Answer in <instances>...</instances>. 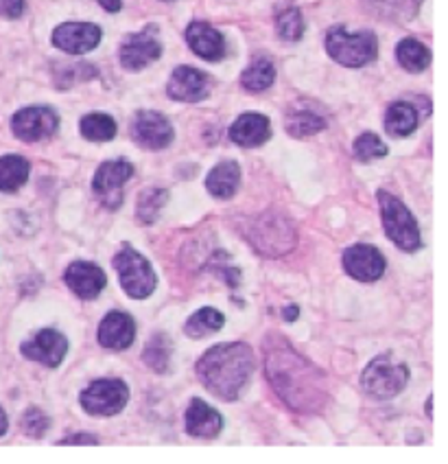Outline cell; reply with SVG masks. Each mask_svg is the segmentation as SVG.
Returning <instances> with one entry per match:
<instances>
[{"label": "cell", "mask_w": 448, "mask_h": 464, "mask_svg": "<svg viewBox=\"0 0 448 464\" xmlns=\"http://www.w3.org/2000/svg\"><path fill=\"white\" fill-rule=\"evenodd\" d=\"M31 165L29 160H24L23 156H3L0 158V191L3 193H14L20 187H24L29 180Z\"/></svg>", "instance_id": "cb8c5ba5"}, {"label": "cell", "mask_w": 448, "mask_h": 464, "mask_svg": "<svg viewBox=\"0 0 448 464\" xmlns=\"http://www.w3.org/2000/svg\"><path fill=\"white\" fill-rule=\"evenodd\" d=\"M326 51L333 57L337 64L348 68H361L377 60L378 55V40L372 31H358L350 34L344 26H333L326 34Z\"/></svg>", "instance_id": "3957f363"}, {"label": "cell", "mask_w": 448, "mask_h": 464, "mask_svg": "<svg viewBox=\"0 0 448 464\" xmlns=\"http://www.w3.org/2000/svg\"><path fill=\"white\" fill-rule=\"evenodd\" d=\"M210 79L193 66H177L168 79V97L184 103H197L208 97Z\"/></svg>", "instance_id": "9a60e30c"}, {"label": "cell", "mask_w": 448, "mask_h": 464, "mask_svg": "<svg viewBox=\"0 0 448 464\" xmlns=\"http://www.w3.org/2000/svg\"><path fill=\"white\" fill-rule=\"evenodd\" d=\"M114 267L120 276L125 294L134 300H145L154 294L156 289V272L151 263L134 247L125 246L119 255L114 256Z\"/></svg>", "instance_id": "5b68a950"}, {"label": "cell", "mask_w": 448, "mask_h": 464, "mask_svg": "<svg viewBox=\"0 0 448 464\" xmlns=\"http://www.w3.org/2000/svg\"><path fill=\"white\" fill-rule=\"evenodd\" d=\"M225 324V318L221 311H217L214 307H204L199 311H195L191 318L186 320V324H184V331H186V335L195 337V340H199V337L204 335H213L221 331V326Z\"/></svg>", "instance_id": "4316f807"}, {"label": "cell", "mask_w": 448, "mask_h": 464, "mask_svg": "<svg viewBox=\"0 0 448 464\" xmlns=\"http://www.w3.org/2000/svg\"><path fill=\"white\" fill-rule=\"evenodd\" d=\"M51 419L38 408H29L23 416V430L24 434H29L31 439H42V436L49 431Z\"/></svg>", "instance_id": "836d02e7"}, {"label": "cell", "mask_w": 448, "mask_h": 464, "mask_svg": "<svg viewBox=\"0 0 448 464\" xmlns=\"http://www.w3.org/2000/svg\"><path fill=\"white\" fill-rule=\"evenodd\" d=\"M298 307H287L284 309V320H287V323H291V320H295L298 318Z\"/></svg>", "instance_id": "f35d334b"}, {"label": "cell", "mask_w": 448, "mask_h": 464, "mask_svg": "<svg viewBox=\"0 0 448 464\" xmlns=\"http://www.w3.org/2000/svg\"><path fill=\"white\" fill-rule=\"evenodd\" d=\"M103 31L92 23H64L52 31V44L71 55H83L97 49Z\"/></svg>", "instance_id": "8fae6325"}, {"label": "cell", "mask_w": 448, "mask_h": 464, "mask_svg": "<svg viewBox=\"0 0 448 464\" xmlns=\"http://www.w3.org/2000/svg\"><path fill=\"white\" fill-rule=\"evenodd\" d=\"M273 82H276V66H273L267 57H258L256 62H252V64L245 68L243 75H241V83H243L245 91L250 92L267 91Z\"/></svg>", "instance_id": "83f0119b"}, {"label": "cell", "mask_w": 448, "mask_h": 464, "mask_svg": "<svg viewBox=\"0 0 448 464\" xmlns=\"http://www.w3.org/2000/svg\"><path fill=\"white\" fill-rule=\"evenodd\" d=\"M396 57L400 66L409 72H423L431 64V51L426 49L423 42L414 38H405L396 46Z\"/></svg>", "instance_id": "484cf974"}, {"label": "cell", "mask_w": 448, "mask_h": 464, "mask_svg": "<svg viewBox=\"0 0 448 464\" xmlns=\"http://www.w3.org/2000/svg\"><path fill=\"white\" fill-rule=\"evenodd\" d=\"M256 371V357L245 342H225L204 353L197 362V374L210 394L224 401H236Z\"/></svg>", "instance_id": "7a4b0ae2"}, {"label": "cell", "mask_w": 448, "mask_h": 464, "mask_svg": "<svg viewBox=\"0 0 448 464\" xmlns=\"http://www.w3.org/2000/svg\"><path fill=\"white\" fill-rule=\"evenodd\" d=\"M171 355H173V342L171 337L165 334H156L149 337L142 351V362L156 372H167L171 366Z\"/></svg>", "instance_id": "d4e9b609"}, {"label": "cell", "mask_w": 448, "mask_h": 464, "mask_svg": "<svg viewBox=\"0 0 448 464\" xmlns=\"http://www.w3.org/2000/svg\"><path fill=\"white\" fill-rule=\"evenodd\" d=\"M418 128V110L407 102H396L389 105L387 114H385V130L389 136L405 139V136L414 134Z\"/></svg>", "instance_id": "603a6c76"}, {"label": "cell", "mask_w": 448, "mask_h": 464, "mask_svg": "<svg viewBox=\"0 0 448 464\" xmlns=\"http://www.w3.org/2000/svg\"><path fill=\"white\" fill-rule=\"evenodd\" d=\"M326 128V121L319 114L309 112V110H298L287 119V131L295 139H307V136L318 134Z\"/></svg>", "instance_id": "f546056e"}, {"label": "cell", "mask_w": 448, "mask_h": 464, "mask_svg": "<svg viewBox=\"0 0 448 464\" xmlns=\"http://www.w3.org/2000/svg\"><path fill=\"white\" fill-rule=\"evenodd\" d=\"M97 340L105 351H125L136 340V323L125 311H110L101 320Z\"/></svg>", "instance_id": "2e32d148"}, {"label": "cell", "mask_w": 448, "mask_h": 464, "mask_svg": "<svg viewBox=\"0 0 448 464\" xmlns=\"http://www.w3.org/2000/svg\"><path fill=\"white\" fill-rule=\"evenodd\" d=\"M23 355L31 362H40L49 368H57L64 362L68 353V340L60 331L44 329L35 334L31 340L23 342Z\"/></svg>", "instance_id": "7c38bea8"}, {"label": "cell", "mask_w": 448, "mask_h": 464, "mask_svg": "<svg viewBox=\"0 0 448 464\" xmlns=\"http://www.w3.org/2000/svg\"><path fill=\"white\" fill-rule=\"evenodd\" d=\"M344 270L357 281H378L385 274V256L367 244L350 246L344 252Z\"/></svg>", "instance_id": "5bb4252c"}, {"label": "cell", "mask_w": 448, "mask_h": 464, "mask_svg": "<svg viewBox=\"0 0 448 464\" xmlns=\"http://www.w3.org/2000/svg\"><path fill=\"white\" fill-rule=\"evenodd\" d=\"M24 14V0H0V15L15 20Z\"/></svg>", "instance_id": "e575fe53"}, {"label": "cell", "mask_w": 448, "mask_h": 464, "mask_svg": "<svg viewBox=\"0 0 448 464\" xmlns=\"http://www.w3.org/2000/svg\"><path fill=\"white\" fill-rule=\"evenodd\" d=\"M129 390L120 379H99L79 394V403L88 414L114 416L128 405Z\"/></svg>", "instance_id": "52a82bcc"}, {"label": "cell", "mask_w": 448, "mask_h": 464, "mask_svg": "<svg viewBox=\"0 0 448 464\" xmlns=\"http://www.w3.org/2000/svg\"><path fill=\"white\" fill-rule=\"evenodd\" d=\"M278 34L282 40L287 42H298L304 35V18L300 14V9L289 7L278 15Z\"/></svg>", "instance_id": "4dcf8cb0"}, {"label": "cell", "mask_w": 448, "mask_h": 464, "mask_svg": "<svg viewBox=\"0 0 448 464\" xmlns=\"http://www.w3.org/2000/svg\"><path fill=\"white\" fill-rule=\"evenodd\" d=\"M241 184V167L234 160H224L217 167H213V171L205 178V188L213 198L217 199H230L234 198V193L239 191Z\"/></svg>", "instance_id": "44dd1931"}, {"label": "cell", "mask_w": 448, "mask_h": 464, "mask_svg": "<svg viewBox=\"0 0 448 464\" xmlns=\"http://www.w3.org/2000/svg\"><path fill=\"white\" fill-rule=\"evenodd\" d=\"M355 156L357 160L361 162H372L377 160V158L387 156V145H385L377 134H370V131H367V134H361L355 140Z\"/></svg>", "instance_id": "d6a6232c"}, {"label": "cell", "mask_w": 448, "mask_h": 464, "mask_svg": "<svg viewBox=\"0 0 448 464\" xmlns=\"http://www.w3.org/2000/svg\"><path fill=\"white\" fill-rule=\"evenodd\" d=\"M97 439L92 434H72L68 439H62L57 445H97Z\"/></svg>", "instance_id": "d590c367"}, {"label": "cell", "mask_w": 448, "mask_h": 464, "mask_svg": "<svg viewBox=\"0 0 448 464\" xmlns=\"http://www.w3.org/2000/svg\"><path fill=\"white\" fill-rule=\"evenodd\" d=\"M99 3H101V7L110 14H116L120 9V0H99Z\"/></svg>", "instance_id": "8d00e7d4"}, {"label": "cell", "mask_w": 448, "mask_h": 464, "mask_svg": "<svg viewBox=\"0 0 448 464\" xmlns=\"http://www.w3.org/2000/svg\"><path fill=\"white\" fill-rule=\"evenodd\" d=\"M64 281L79 298L94 300L99 294L103 292L108 278H105V272L101 270V267L94 266V263L75 261L68 266V270L64 274Z\"/></svg>", "instance_id": "e0dca14e"}, {"label": "cell", "mask_w": 448, "mask_h": 464, "mask_svg": "<svg viewBox=\"0 0 448 464\" xmlns=\"http://www.w3.org/2000/svg\"><path fill=\"white\" fill-rule=\"evenodd\" d=\"M184 427L193 439H217L224 430V416L202 399H193L184 414Z\"/></svg>", "instance_id": "ac0fdd59"}, {"label": "cell", "mask_w": 448, "mask_h": 464, "mask_svg": "<svg viewBox=\"0 0 448 464\" xmlns=\"http://www.w3.org/2000/svg\"><path fill=\"white\" fill-rule=\"evenodd\" d=\"M265 371L272 388L289 408L318 412L326 401V377L282 337L265 342Z\"/></svg>", "instance_id": "6da1fadb"}, {"label": "cell", "mask_w": 448, "mask_h": 464, "mask_svg": "<svg viewBox=\"0 0 448 464\" xmlns=\"http://www.w3.org/2000/svg\"><path fill=\"white\" fill-rule=\"evenodd\" d=\"M272 136V123L265 114L245 112L232 123L230 139L241 147H258Z\"/></svg>", "instance_id": "ffe728a7"}, {"label": "cell", "mask_w": 448, "mask_h": 464, "mask_svg": "<svg viewBox=\"0 0 448 464\" xmlns=\"http://www.w3.org/2000/svg\"><path fill=\"white\" fill-rule=\"evenodd\" d=\"M131 139L145 150H165L173 142V125L165 114L154 110H142L131 121Z\"/></svg>", "instance_id": "30bf717a"}, {"label": "cell", "mask_w": 448, "mask_h": 464, "mask_svg": "<svg viewBox=\"0 0 448 464\" xmlns=\"http://www.w3.org/2000/svg\"><path fill=\"white\" fill-rule=\"evenodd\" d=\"M60 125V116L52 112L51 108L44 105H33V108H24L14 114L12 130L20 140L24 142H38L49 139L57 131Z\"/></svg>", "instance_id": "9c48e42d"}, {"label": "cell", "mask_w": 448, "mask_h": 464, "mask_svg": "<svg viewBox=\"0 0 448 464\" xmlns=\"http://www.w3.org/2000/svg\"><path fill=\"white\" fill-rule=\"evenodd\" d=\"M134 176V165L128 160H110L97 169L92 191L108 210H116L123 204V187Z\"/></svg>", "instance_id": "ba28073f"}, {"label": "cell", "mask_w": 448, "mask_h": 464, "mask_svg": "<svg viewBox=\"0 0 448 464\" xmlns=\"http://www.w3.org/2000/svg\"><path fill=\"white\" fill-rule=\"evenodd\" d=\"M156 26H147L140 34L129 35L120 46V64L128 71H142L162 55V44L154 35Z\"/></svg>", "instance_id": "4fadbf2b"}, {"label": "cell", "mask_w": 448, "mask_h": 464, "mask_svg": "<svg viewBox=\"0 0 448 464\" xmlns=\"http://www.w3.org/2000/svg\"><path fill=\"white\" fill-rule=\"evenodd\" d=\"M79 131H81V136L86 140L108 142L116 136V121L110 114L92 112L83 116L81 123H79Z\"/></svg>", "instance_id": "f1b7e54d"}, {"label": "cell", "mask_w": 448, "mask_h": 464, "mask_svg": "<svg viewBox=\"0 0 448 464\" xmlns=\"http://www.w3.org/2000/svg\"><path fill=\"white\" fill-rule=\"evenodd\" d=\"M7 427H9L7 414H5V410L0 408V436H5V431H7Z\"/></svg>", "instance_id": "74e56055"}, {"label": "cell", "mask_w": 448, "mask_h": 464, "mask_svg": "<svg viewBox=\"0 0 448 464\" xmlns=\"http://www.w3.org/2000/svg\"><path fill=\"white\" fill-rule=\"evenodd\" d=\"M409 382V368L405 363L392 362L383 355L372 360L361 374V386L374 399H392L405 390Z\"/></svg>", "instance_id": "8992f818"}, {"label": "cell", "mask_w": 448, "mask_h": 464, "mask_svg": "<svg viewBox=\"0 0 448 464\" xmlns=\"http://www.w3.org/2000/svg\"><path fill=\"white\" fill-rule=\"evenodd\" d=\"M167 199H168V193L165 188H149V191H145L138 202V218L145 221V224L156 221Z\"/></svg>", "instance_id": "1f68e13d"}, {"label": "cell", "mask_w": 448, "mask_h": 464, "mask_svg": "<svg viewBox=\"0 0 448 464\" xmlns=\"http://www.w3.org/2000/svg\"><path fill=\"white\" fill-rule=\"evenodd\" d=\"M186 42L195 55L205 62H219L225 55V40L208 23H191L186 29Z\"/></svg>", "instance_id": "d6986e66"}, {"label": "cell", "mask_w": 448, "mask_h": 464, "mask_svg": "<svg viewBox=\"0 0 448 464\" xmlns=\"http://www.w3.org/2000/svg\"><path fill=\"white\" fill-rule=\"evenodd\" d=\"M378 204H381V215H383V226L387 232L389 239L396 244L400 250L405 252H415L423 246V237H420L418 221H415L411 210L400 202L394 195L378 191Z\"/></svg>", "instance_id": "277c9868"}, {"label": "cell", "mask_w": 448, "mask_h": 464, "mask_svg": "<svg viewBox=\"0 0 448 464\" xmlns=\"http://www.w3.org/2000/svg\"><path fill=\"white\" fill-rule=\"evenodd\" d=\"M423 0H366L367 12L385 23H409L415 18Z\"/></svg>", "instance_id": "7402d4cb"}]
</instances>
